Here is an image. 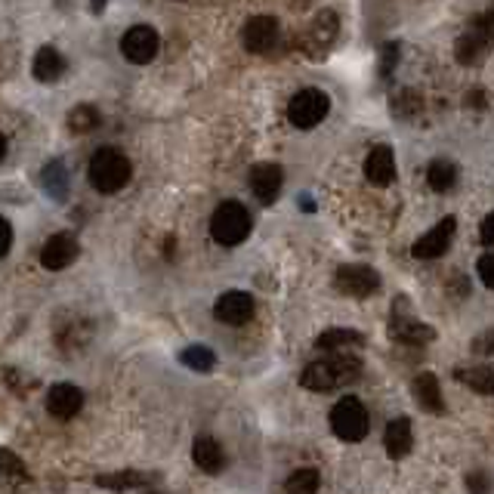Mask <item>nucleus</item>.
Wrapping results in <instances>:
<instances>
[{
    "mask_svg": "<svg viewBox=\"0 0 494 494\" xmlns=\"http://www.w3.org/2000/svg\"><path fill=\"white\" fill-rule=\"evenodd\" d=\"M179 362L198 374H207V371H213V365H217V356H213L207 346H189V350H183Z\"/></svg>",
    "mask_w": 494,
    "mask_h": 494,
    "instance_id": "nucleus-27",
    "label": "nucleus"
},
{
    "mask_svg": "<svg viewBox=\"0 0 494 494\" xmlns=\"http://www.w3.org/2000/svg\"><path fill=\"white\" fill-rule=\"evenodd\" d=\"M93 12H103V6H105V0H93Z\"/></svg>",
    "mask_w": 494,
    "mask_h": 494,
    "instance_id": "nucleus-40",
    "label": "nucleus"
},
{
    "mask_svg": "<svg viewBox=\"0 0 494 494\" xmlns=\"http://www.w3.org/2000/svg\"><path fill=\"white\" fill-rule=\"evenodd\" d=\"M454 377L466 386V390L479 392V396H494V368L489 365H470V368H457Z\"/></svg>",
    "mask_w": 494,
    "mask_h": 494,
    "instance_id": "nucleus-20",
    "label": "nucleus"
},
{
    "mask_svg": "<svg viewBox=\"0 0 494 494\" xmlns=\"http://www.w3.org/2000/svg\"><path fill=\"white\" fill-rule=\"evenodd\" d=\"M99 485H105V489H136V485H145V476L143 473H118V476H99L96 479Z\"/></svg>",
    "mask_w": 494,
    "mask_h": 494,
    "instance_id": "nucleus-30",
    "label": "nucleus"
},
{
    "mask_svg": "<svg viewBox=\"0 0 494 494\" xmlns=\"http://www.w3.org/2000/svg\"><path fill=\"white\" fill-rule=\"evenodd\" d=\"M130 158L118 149H99L96 155L90 158V167H86V177H90V185L103 195H115L121 192L127 183H130Z\"/></svg>",
    "mask_w": 494,
    "mask_h": 494,
    "instance_id": "nucleus-2",
    "label": "nucleus"
},
{
    "mask_svg": "<svg viewBox=\"0 0 494 494\" xmlns=\"http://www.w3.org/2000/svg\"><path fill=\"white\" fill-rule=\"evenodd\" d=\"M466 489H470V494H491L489 473H470L466 476Z\"/></svg>",
    "mask_w": 494,
    "mask_h": 494,
    "instance_id": "nucleus-33",
    "label": "nucleus"
},
{
    "mask_svg": "<svg viewBox=\"0 0 494 494\" xmlns=\"http://www.w3.org/2000/svg\"><path fill=\"white\" fill-rule=\"evenodd\" d=\"M365 337L358 331H350V328H331L325 333H318L316 346L318 350H328V352H343V350H352V346H362Z\"/></svg>",
    "mask_w": 494,
    "mask_h": 494,
    "instance_id": "nucleus-22",
    "label": "nucleus"
},
{
    "mask_svg": "<svg viewBox=\"0 0 494 494\" xmlns=\"http://www.w3.org/2000/svg\"><path fill=\"white\" fill-rule=\"evenodd\" d=\"M253 297L244 291H226L223 297L217 300V306H213V316L219 318L223 325H247L253 318Z\"/></svg>",
    "mask_w": 494,
    "mask_h": 494,
    "instance_id": "nucleus-10",
    "label": "nucleus"
},
{
    "mask_svg": "<svg viewBox=\"0 0 494 494\" xmlns=\"http://www.w3.org/2000/svg\"><path fill=\"white\" fill-rule=\"evenodd\" d=\"M390 109L399 121H411V118H417L420 111H424V96H420L417 90H399L396 96H392Z\"/></svg>",
    "mask_w": 494,
    "mask_h": 494,
    "instance_id": "nucleus-24",
    "label": "nucleus"
},
{
    "mask_svg": "<svg viewBox=\"0 0 494 494\" xmlns=\"http://www.w3.org/2000/svg\"><path fill=\"white\" fill-rule=\"evenodd\" d=\"M247 183H251V192L257 195L259 204H272L278 195H282V185H284V173L278 164H257L251 170V177H247Z\"/></svg>",
    "mask_w": 494,
    "mask_h": 494,
    "instance_id": "nucleus-11",
    "label": "nucleus"
},
{
    "mask_svg": "<svg viewBox=\"0 0 494 494\" xmlns=\"http://www.w3.org/2000/svg\"><path fill=\"white\" fill-rule=\"evenodd\" d=\"M383 449H386L390 457H396V460L408 457L411 449H414V432H411V420L408 417L390 420V426H386V436H383Z\"/></svg>",
    "mask_w": 494,
    "mask_h": 494,
    "instance_id": "nucleus-18",
    "label": "nucleus"
},
{
    "mask_svg": "<svg viewBox=\"0 0 494 494\" xmlns=\"http://www.w3.org/2000/svg\"><path fill=\"white\" fill-rule=\"evenodd\" d=\"M479 278H482L485 288L494 291V253H485V257L479 259Z\"/></svg>",
    "mask_w": 494,
    "mask_h": 494,
    "instance_id": "nucleus-35",
    "label": "nucleus"
},
{
    "mask_svg": "<svg viewBox=\"0 0 494 494\" xmlns=\"http://www.w3.org/2000/svg\"><path fill=\"white\" fill-rule=\"evenodd\" d=\"M331 430L343 442H362L368 436V411L358 399H340L331 411Z\"/></svg>",
    "mask_w": 494,
    "mask_h": 494,
    "instance_id": "nucleus-5",
    "label": "nucleus"
},
{
    "mask_svg": "<svg viewBox=\"0 0 494 494\" xmlns=\"http://www.w3.org/2000/svg\"><path fill=\"white\" fill-rule=\"evenodd\" d=\"M35 78L41 84H53V81H59L62 78V71H65V59H62V53L56 50V46H41L37 50V56H35Z\"/></svg>",
    "mask_w": 494,
    "mask_h": 494,
    "instance_id": "nucleus-19",
    "label": "nucleus"
},
{
    "mask_svg": "<svg viewBox=\"0 0 494 494\" xmlns=\"http://www.w3.org/2000/svg\"><path fill=\"white\" fill-rule=\"evenodd\" d=\"M0 473H6V476H29V470H25V464L16 457L10 449H0Z\"/></svg>",
    "mask_w": 494,
    "mask_h": 494,
    "instance_id": "nucleus-31",
    "label": "nucleus"
},
{
    "mask_svg": "<svg viewBox=\"0 0 494 494\" xmlns=\"http://www.w3.org/2000/svg\"><path fill=\"white\" fill-rule=\"evenodd\" d=\"M78 259V242L75 235H69V232H59V235H50L41 251V266L50 272H62L69 269L71 263Z\"/></svg>",
    "mask_w": 494,
    "mask_h": 494,
    "instance_id": "nucleus-12",
    "label": "nucleus"
},
{
    "mask_svg": "<svg viewBox=\"0 0 494 494\" xmlns=\"http://www.w3.org/2000/svg\"><path fill=\"white\" fill-rule=\"evenodd\" d=\"M192 460H195V466L207 476H219V473L226 470V451L223 445L217 442V439L210 436H198L195 445H192Z\"/></svg>",
    "mask_w": 494,
    "mask_h": 494,
    "instance_id": "nucleus-14",
    "label": "nucleus"
},
{
    "mask_svg": "<svg viewBox=\"0 0 494 494\" xmlns=\"http://www.w3.org/2000/svg\"><path fill=\"white\" fill-rule=\"evenodd\" d=\"M473 352H479V356H494V328L473 340Z\"/></svg>",
    "mask_w": 494,
    "mask_h": 494,
    "instance_id": "nucleus-36",
    "label": "nucleus"
},
{
    "mask_svg": "<svg viewBox=\"0 0 494 494\" xmlns=\"http://www.w3.org/2000/svg\"><path fill=\"white\" fill-rule=\"evenodd\" d=\"M6 158V139H4V133H0V161Z\"/></svg>",
    "mask_w": 494,
    "mask_h": 494,
    "instance_id": "nucleus-39",
    "label": "nucleus"
},
{
    "mask_svg": "<svg viewBox=\"0 0 494 494\" xmlns=\"http://www.w3.org/2000/svg\"><path fill=\"white\" fill-rule=\"evenodd\" d=\"M84 408V392L71 383H56L46 396V411L59 420H71L78 411Z\"/></svg>",
    "mask_w": 494,
    "mask_h": 494,
    "instance_id": "nucleus-13",
    "label": "nucleus"
},
{
    "mask_svg": "<svg viewBox=\"0 0 494 494\" xmlns=\"http://www.w3.org/2000/svg\"><path fill=\"white\" fill-rule=\"evenodd\" d=\"M482 244L494 247V213H489V217L482 219Z\"/></svg>",
    "mask_w": 494,
    "mask_h": 494,
    "instance_id": "nucleus-38",
    "label": "nucleus"
},
{
    "mask_svg": "<svg viewBox=\"0 0 494 494\" xmlns=\"http://www.w3.org/2000/svg\"><path fill=\"white\" fill-rule=\"evenodd\" d=\"M158 46H161L158 31L149 29V25H133V29L121 37V53L127 62H133V65L152 62V59L158 56Z\"/></svg>",
    "mask_w": 494,
    "mask_h": 494,
    "instance_id": "nucleus-7",
    "label": "nucleus"
},
{
    "mask_svg": "<svg viewBox=\"0 0 494 494\" xmlns=\"http://www.w3.org/2000/svg\"><path fill=\"white\" fill-rule=\"evenodd\" d=\"M426 183H430L432 192H451L454 183H457V167L451 161H432L430 170H426Z\"/></svg>",
    "mask_w": 494,
    "mask_h": 494,
    "instance_id": "nucleus-26",
    "label": "nucleus"
},
{
    "mask_svg": "<svg viewBox=\"0 0 494 494\" xmlns=\"http://www.w3.org/2000/svg\"><path fill=\"white\" fill-rule=\"evenodd\" d=\"M454 229H457V219L454 217H445L442 223L432 226L426 235H420L417 242H414L411 253L417 259H439L445 251L451 247V238H454Z\"/></svg>",
    "mask_w": 494,
    "mask_h": 494,
    "instance_id": "nucleus-8",
    "label": "nucleus"
},
{
    "mask_svg": "<svg viewBox=\"0 0 494 494\" xmlns=\"http://www.w3.org/2000/svg\"><path fill=\"white\" fill-rule=\"evenodd\" d=\"M396 62H399V44H392V41L383 44V53H380V75L390 78Z\"/></svg>",
    "mask_w": 494,
    "mask_h": 494,
    "instance_id": "nucleus-32",
    "label": "nucleus"
},
{
    "mask_svg": "<svg viewBox=\"0 0 494 494\" xmlns=\"http://www.w3.org/2000/svg\"><path fill=\"white\" fill-rule=\"evenodd\" d=\"M99 109H93V105H75V109L69 111V127L75 133H90L99 127Z\"/></svg>",
    "mask_w": 494,
    "mask_h": 494,
    "instance_id": "nucleus-28",
    "label": "nucleus"
},
{
    "mask_svg": "<svg viewBox=\"0 0 494 494\" xmlns=\"http://www.w3.org/2000/svg\"><path fill=\"white\" fill-rule=\"evenodd\" d=\"M365 177H368V183L377 185V189H383V185H390L392 179H396V158H392L390 145H377V149L371 152L368 161H365Z\"/></svg>",
    "mask_w": 494,
    "mask_h": 494,
    "instance_id": "nucleus-16",
    "label": "nucleus"
},
{
    "mask_svg": "<svg viewBox=\"0 0 494 494\" xmlns=\"http://www.w3.org/2000/svg\"><path fill=\"white\" fill-rule=\"evenodd\" d=\"M390 333L392 340H399V343H411V346H424L430 343V340H436V331L430 328V325L417 322L414 316H392V325H390Z\"/></svg>",
    "mask_w": 494,
    "mask_h": 494,
    "instance_id": "nucleus-15",
    "label": "nucleus"
},
{
    "mask_svg": "<svg viewBox=\"0 0 494 494\" xmlns=\"http://www.w3.org/2000/svg\"><path fill=\"white\" fill-rule=\"evenodd\" d=\"M278 37H282V29H278V19L272 16H253L242 31L244 46L251 53H259V56L276 50Z\"/></svg>",
    "mask_w": 494,
    "mask_h": 494,
    "instance_id": "nucleus-9",
    "label": "nucleus"
},
{
    "mask_svg": "<svg viewBox=\"0 0 494 494\" xmlns=\"http://www.w3.org/2000/svg\"><path fill=\"white\" fill-rule=\"evenodd\" d=\"M473 31H479L485 41L494 44V12H485V16L473 19Z\"/></svg>",
    "mask_w": 494,
    "mask_h": 494,
    "instance_id": "nucleus-34",
    "label": "nucleus"
},
{
    "mask_svg": "<svg viewBox=\"0 0 494 494\" xmlns=\"http://www.w3.org/2000/svg\"><path fill=\"white\" fill-rule=\"evenodd\" d=\"M333 284L343 297H356V300H365L371 297L374 291L380 288V276L371 269V266H340L337 276H333Z\"/></svg>",
    "mask_w": 494,
    "mask_h": 494,
    "instance_id": "nucleus-6",
    "label": "nucleus"
},
{
    "mask_svg": "<svg viewBox=\"0 0 494 494\" xmlns=\"http://www.w3.org/2000/svg\"><path fill=\"white\" fill-rule=\"evenodd\" d=\"M210 235H213V242L223 247L242 244L244 238L251 235V213H247V207L238 202L219 204L210 217Z\"/></svg>",
    "mask_w": 494,
    "mask_h": 494,
    "instance_id": "nucleus-3",
    "label": "nucleus"
},
{
    "mask_svg": "<svg viewBox=\"0 0 494 494\" xmlns=\"http://www.w3.org/2000/svg\"><path fill=\"white\" fill-rule=\"evenodd\" d=\"M318 485H322V476L316 466H303V470L291 473L282 494H318Z\"/></svg>",
    "mask_w": 494,
    "mask_h": 494,
    "instance_id": "nucleus-23",
    "label": "nucleus"
},
{
    "mask_svg": "<svg viewBox=\"0 0 494 494\" xmlns=\"http://www.w3.org/2000/svg\"><path fill=\"white\" fill-rule=\"evenodd\" d=\"M331 111V99L328 93L316 90V86H306V90H300L297 96L291 99L288 105V118L293 127H300V130H312V127H318L328 118Z\"/></svg>",
    "mask_w": 494,
    "mask_h": 494,
    "instance_id": "nucleus-4",
    "label": "nucleus"
},
{
    "mask_svg": "<svg viewBox=\"0 0 494 494\" xmlns=\"http://www.w3.org/2000/svg\"><path fill=\"white\" fill-rule=\"evenodd\" d=\"M358 374H362V362L340 352V356L325 358V362L306 365L303 374H300V383H303L306 390H312V392H331V390H337V386L356 380Z\"/></svg>",
    "mask_w": 494,
    "mask_h": 494,
    "instance_id": "nucleus-1",
    "label": "nucleus"
},
{
    "mask_svg": "<svg viewBox=\"0 0 494 494\" xmlns=\"http://www.w3.org/2000/svg\"><path fill=\"white\" fill-rule=\"evenodd\" d=\"M41 183H44L46 195H53V198H65V170H62V164H59V161H50V164L44 167Z\"/></svg>",
    "mask_w": 494,
    "mask_h": 494,
    "instance_id": "nucleus-29",
    "label": "nucleus"
},
{
    "mask_svg": "<svg viewBox=\"0 0 494 494\" xmlns=\"http://www.w3.org/2000/svg\"><path fill=\"white\" fill-rule=\"evenodd\" d=\"M333 37H337V16H333L331 10L318 12L316 22H312V29H309V41L318 44L322 50H328L333 44Z\"/></svg>",
    "mask_w": 494,
    "mask_h": 494,
    "instance_id": "nucleus-25",
    "label": "nucleus"
},
{
    "mask_svg": "<svg viewBox=\"0 0 494 494\" xmlns=\"http://www.w3.org/2000/svg\"><path fill=\"white\" fill-rule=\"evenodd\" d=\"M12 247V226L6 223L4 217H0V257H6Z\"/></svg>",
    "mask_w": 494,
    "mask_h": 494,
    "instance_id": "nucleus-37",
    "label": "nucleus"
},
{
    "mask_svg": "<svg viewBox=\"0 0 494 494\" xmlns=\"http://www.w3.org/2000/svg\"><path fill=\"white\" fill-rule=\"evenodd\" d=\"M411 392H414V399H417V405L424 411H430V414H442L445 411V399H442V390H439V377H436V374H430V371L417 374V377H414V383H411Z\"/></svg>",
    "mask_w": 494,
    "mask_h": 494,
    "instance_id": "nucleus-17",
    "label": "nucleus"
},
{
    "mask_svg": "<svg viewBox=\"0 0 494 494\" xmlns=\"http://www.w3.org/2000/svg\"><path fill=\"white\" fill-rule=\"evenodd\" d=\"M489 41H485L479 31H466V35H460V41L454 44V56H457L460 65H476L479 59L485 56V50H489Z\"/></svg>",
    "mask_w": 494,
    "mask_h": 494,
    "instance_id": "nucleus-21",
    "label": "nucleus"
}]
</instances>
